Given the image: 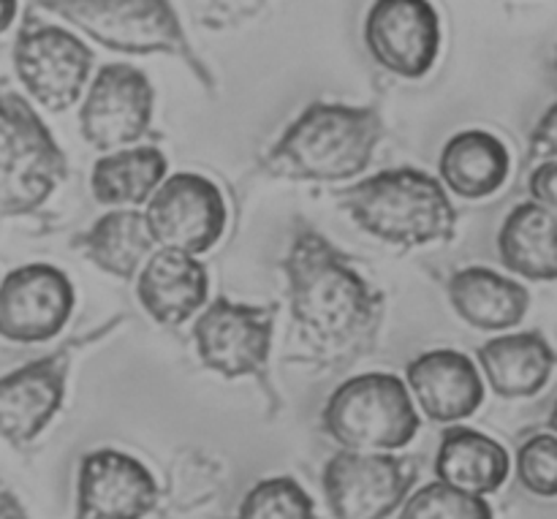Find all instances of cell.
Instances as JSON below:
<instances>
[{"label":"cell","mask_w":557,"mask_h":519,"mask_svg":"<svg viewBox=\"0 0 557 519\" xmlns=\"http://www.w3.org/2000/svg\"><path fill=\"white\" fill-rule=\"evenodd\" d=\"M286 275L294 321L315 351L326 359L370 351L384 299L324 234L302 228L294 237Z\"/></svg>","instance_id":"cell-1"},{"label":"cell","mask_w":557,"mask_h":519,"mask_svg":"<svg viewBox=\"0 0 557 519\" xmlns=\"http://www.w3.org/2000/svg\"><path fill=\"white\" fill-rule=\"evenodd\" d=\"M384 139V120L370 107L310 103L267 152L264 169L281 177L337 183L368 169Z\"/></svg>","instance_id":"cell-2"},{"label":"cell","mask_w":557,"mask_h":519,"mask_svg":"<svg viewBox=\"0 0 557 519\" xmlns=\"http://www.w3.org/2000/svg\"><path fill=\"white\" fill-rule=\"evenodd\" d=\"M341 196V205L354 223L384 243L419 248L446 243L457 232V210L446 188L422 169H389L362 180Z\"/></svg>","instance_id":"cell-3"},{"label":"cell","mask_w":557,"mask_h":519,"mask_svg":"<svg viewBox=\"0 0 557 519\" xmlns=\"http://www.w3.org/2000/svg\"><path fill=\"white\" fill-rule=\"evenodd\" d=\"M321 428L346 449L395 452L411 444L419 417L397 375L364 373L332 392L321 413Z\"/></svg>","instance_id":"cell-4"},{"label":"cell","mask_w":557,"mask_h":519,"mask_svg":"<svg viewBox=\"0 0 557 519\" xmlns=\"http://www.w3.org/2000/svg\"><path fill=\"white\" fill-rule=\"evenodd\" d=\"M65 156L20 96H0V215L30 212L65 180Z\"/></svg>","instance_id":"cell-5"},{"label":"cell","mask_w":557,"mask_h":519,"mask_svg":"<svg viewBox=\"0 0 557 519\" xmlns=\"http://www.w3.org/2000/svg\"><path fill=\"white\" fill-rule=\"evenodd\" d=\"M41 5L107 49L177 54L194 63L190 44L169 0H41Z\"/></svg>","instance_id":"cell-6"},{"label":"cell","mask_w":557,"mask_h":519,"mask_svg":"<svg viewBox=\"0 0 557 519\" xmlns=\"http://www.w3.org/2000/svg\"><path fill=\"white\" fill-rule=\"evenodd\" d=\"M417 473L408 457L346 449L324 466L321 487L335 519H386L406 504Z\"/></svg>","instance_id":"cell-7"},{"label":"cell","mask_w":557,"mask_h":519,"mask_svg":"<svg viewBox=\"0 0 557 519\" xmlns=\"http://www.w3.org/2000/svg\"><path fill=\"white\" fill-rule=\"evenodd\" d=\"M14 69L41 107L63 112L79 101L92 69V52L65 27L27 16L14 44Z\"/></svg>","instance_id":"cell-8"},{"label":"cell","mask_w":557,"mask_h":519,"mask_svg":"<svg viewBox=\"0 0 557 519\" xmlns=\"http://www.w3.org/2000/svg\"><path fill=\"white\" fill-rule=\"evenodd\" d=\"M147 228L161 248L205 254L221 239L226 205L212 180L180 172L163 180L147 199Z\"/></svg>","instance_id":"cell-9"},{"label":"cell","mask_w":557,"mask_h":519,"mask_svg":"<svg viewBox=\"0 0 557 519\" xmlns=\"http://www.w3.org/2000/svg\"><path fill=\"white\" fill-rule=\"evenodd\" d=\"M275 330V305L215 299L194 326L201 362L226 379L256 375L267 368Z\"/></svg>","instance_id":"cell-10"},{"label":"cell","mask_w":557,"mask_h":519,"mask_svg":"<svg viewBox=\"0 0 557 519\" xmlns=\"http://www.w3.org/2000/svg\"><path fill=\"white\" fill-rule=\"evenodd\" d=\"M152 120V85L141 69L109 63L96 74L79 109L82 136L98 150L134 145Z\"/></svg>","instance_id":"cell-11"},{"label":"cell","mask_w":557,"mask_h":519,"mask_svg":"<svg viewBox=\"0 0 557 519\" xmlns=\"http://www.w3.org/2000/svg\"><path fill=\"white\" fill-rule=\"evenodd\" d=\"M364 44L386 71L419 79L438 58V11L430 0H373L364 16Z\"/></svg>","instance_id":"cell-12"},{"label":"cell","mask_w":557,"mask_h":519,"mask_svg":"<svg viewBox=\"0 0 557 519\" xmlns=\"http://www.w3.org/2000/svg\"><path fill=\"white\" fill-rule=\"evenodd\" d=\"M74 310V286L52 264H27L0 283V335L44 343L58 335Z\"/></svg>","instance_id":"cell-13"},{"label":"cell","mask_w":557,"mask_h":519,"mask_svg":"<svg viewBox=\"0 0 557 519\" xmlns=\"http://www.w3.org/2000/svg\"><path fill=\"white\" fill-rule=\"evenodd\" d=\"M156 504V479L136 457L98 449L82 460L76 519H145Z\"/></svg>","instance_id":"cell-14"},{"label":"cell","mask_w":557,"mask_h":519,"mask_svg":"<svg viewBox=\"0 0 557 519\" xmlns=\"http://www.w3.org/2000/svg\"><path fill=\"white\" fill-rule=\"evenodd\" d=\"M69 351L49 354L0 379V435L30 444L63 406Z\"/></svg>","instance_id":"cell-15"},{"label":"cell","mask_w":557,"mask_h":519,"mask_svg":"<svg viewBox=\"0 0 557 519\" xmlns=\"http://www.w3.org/2000/svg\"><path fill=\"white\" fill-rule=\"evenodd\" d=\"M411 392L433 422H460L476 413L484 400V384L471 357L438 348L413 359L406 370Z\"/></svg>","instance_id":"cell-16"},{"label":"cell","mask_w":557,"mask_h":519,"mask_svg":"<svg viewBox=\"0 0 557 519\" xmlns=\"http://www.w3.org/2000/svg\"><path fill=\"white\" fill-rule=\"evenodd\" d=\"M141 308L163 326L188 321L210 294V277L201 261L174 248H161L150 256L139 275Z\"/></svg>","instance_id":"cell-17"},{"label":"cell","mask_w":557,"mask_h":519,"mask_svg":"<svg viewBox=\"0 0 557 519\" xmlns=\"http://www.w3.org/2000/svg\"><path fill=\"white\" fill-rule=\"evenodd\" d=\"M479 362L495 395L517 400L539 395L547 386L557 354L542 332H515L484 343Z\"/></svg>","instance_id":"cell-18"},{"label":"cell","mask_w":557,"mask_h":519,"mask_svg":"<svg viewBox=\"0 0 557 519\" xmlns=\"http://www.w3.org/2000/svg\"><path fill=\"white\" fill-rule=\"evenodd\" d=\"M449 302L466 324L484 332H500L525 319L531 294L522 283L500 272L487 267H468L451 275Z\"/></svg>","instance_id":"cell-19"},{"label":"cell","mask_w":557,"mask_h":519,"mask_svg":"<svg viewBox=\"0 0 557 519\" xmlns=\"http://www.w3.org/2000/svg\"><path fill=\"white\" fill-rule=\"evenodd\" d=\"M511 158L504 141L487 131H460L441 152V180L462 199H487L504 188Z\"/></svg>","instance_id":"cell-20"},{"label":"cell","mask_w":557,"mask_h":519,"mask_svg":"<svg viewBox=\"0 0 557 519\" xmlns=\"http://www.w3.org/2000/svg\"><path fill=\"white\" fill-rule=\"evenodd\" d=\"M509 468L504 446L471 428L446 430L435 457V477L473 495L498 493L509 479Z\"/></svg>","instance_id":"cell-21"},{"label":"cell","mask_w":557,"mask_h":519,"mask_svg":"<svg viewBox=\"0 0 557 519\" xmlns=\"http://www.w3.org/2000/svg\"><path fill=\"white\" fill-rule=\"evenodd\" d=\"M506 270L525 281H557V215L536 201L517 205L498 232Z\"/></svg>","instance_id":"cell-22"},{"label":"cell","mask_w":557,"mask_h":519,"mask_svg":"<svg viewBox=\"0 0 557 519\" xmlns=\"http://www.w3.org/2000/svg\"><path fill=\"white\" fill-rule=\"evenodd\" d=\"M76 245L85 250V256L98 270L131 281L141 261L150 256L156 239H152L150 228H147L145 212L125 210L123 207V210H114L109 215L98 218L76 239Z\"/></svg>","instance_id":"cell-23"},{"label":"cell","mask_w":557,"mask_h":519,"mask_svg":"<svg viewBox=\"0 0 557 519\" xmlns=\"http://www.w3.org/2000/svg\"><path fill=\"white\" fill-rule=\"evenodd\" d=\"M166 177V158L158 147L109 152L92 166V194L101 205L139 207Z\"/></svg>","instance_id":"cell-24"},{"label":"cell","mask_w":557,"mask_h":519,"mask_svg":"<svg viewBox=\"0 0 557 519\" xmlns=\"http://www.w3.org/2000/svg\"><path fill=\"white\" fill-rule=\"evenodd\" d=\"M237 519H315L310 495L292 477H272L243 498Z\"/></svg>","instance_id":"cell-25"},{"label":"cell","mask_w":557,"mask_h":519,"mask_svg":"<svg viewBox=\"0 0 557 519\" xmlns=\"http://www.w3.org/2000/svg\"><path fill=\"white\" fill-rule=\"evenodd\" d=\"M400 519H495L482 495L466 493L446 482H433L406 501Z\"/></svg>","instance_id":"cell-26"},{"label":"cell","mask_w":557,"mask_h":519,"mask_svg":"<svg viewBox=\"0 0 557 519\" xmlns=\"http://www.w3.org/2000/svg\"><path fill=\"white\" fill-rule=\"evenodd\" d=\"M517 479L539 498H557V435H531L517 452Z\"/></svg>","instance_id":"cell-27"},{"label":"cell","mask_w":557,"mask_h":519,"mask_svg":"<svg viewBox=\"0 0 557 519\" xmlns=\"http://www.w3.org/2000/svg\"><path fill=\"white\" fill-rule=\"evenodd\" d=\"M531 158H544V161H557V101L547 112L542 114V120L536 123L531 134Z\"/></svg>","instance_id":"cell-28"},{"label":"cell","mask_w":557,"mask_h":519,"mask_svg":"<svg viewBox=\"0 0 557 519\" xmlns=\"http://www.w3.org/2000/svg\"><path fill=\"white\" fill-rule=\"evenodd\" d=\"M528 188L536 205L547 207L549 212L557 215V161H544L542 166L533 169Z\"/></svg>","instance_id":"cell-29"},{"label":"cell","mask_w":557,"mask_h":519,"mask_svg":"<svg viewBox=\"0 0 557 519\" xmlns=\"http://www.w3.org/2000/svg\"><path fill=\"white\" fill-rule=\"evenodd\" d=\"M0 519H27L25 509L20 506V501H16L3 484H0Z\"/></svg>","instance_id":"cell-30"},{"label":"cell","mask_w":557,"mask_h":519,"mask_svg":"<svg viewBox=\"0 0 557 519\" xmlns=\"http://www.w3.org/2000/svg\"><path fill=\"white\" fill-rule=\"evenodd\" d=\"M14 20H16V0H0V33L9 30Z\"/></svg>","instance_id":"cell-31"},{"label":"cell","mask_w":557,"mask_h":519,"mask_svg":"<svg viewBox=\"0 0 557 519\" xmlns=\"http://www.w3.org/2000/svg\"><path fill=\"white\" fill-rule=\"evenodd\" d=\"M549 430L557 435V403L553 406V413H549Z\"/></svg>","instance_id":"cell-32"},{"label":"cell","mask_w":557,"mask_h":519,"mask_svg":"<svg viewBox=\"0 0 557 519\" xmlns=\"http://www.w3.org/2000/svg\"><path fill=\"white\" fill-rule=\"evenodd\" d=\"M555 69H557V58H555Z\"/></svg>","instance_id":"cell-33"}]
</instances>
